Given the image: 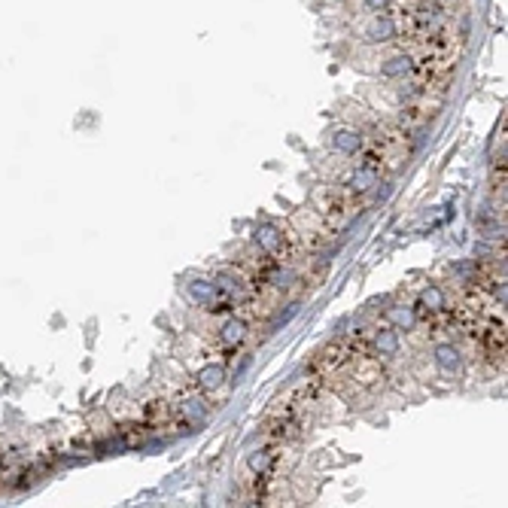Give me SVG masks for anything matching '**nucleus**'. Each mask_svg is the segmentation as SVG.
Returning <instances> with one entry per match:
<instances>
[{
  "mask_svg": "<svg viewBox=\"0 0 508 508\" xmlns=\"http://www.w3.org/2000/svg\"><path fill=\"white\" fill-rule=\"evenodd\" d=\"M420 307H426V311H433V314L448 311V292L438 287V283H426V287L420 289Z\"/></svg>",
  "mask_w": 508,
  "mask_h": 508,
  "instance_id": "obj_10",
  "label": "nucleus"
},
{
  "mask_svg": "<svg viewBox=\"0 0 508 508\" xmlns=\"http://www.w3.org/2000/svg\"><path fill=\"white\" fill-rule=\"evenodd\" d=\"M387 320H390V326L396 329V332H411V329H417V323H420L417 307H411V305L387 307Z\"/></svg>",
  "mask_w": 508,
  "mask_h": 508,
  "instance_id": "obj_9",
  "label": "nucleus"
},
{
  "mask_svg": "<svg viewBox=\"0 0 508 508\" xmlns=\"http://www.w3.org/2000/svg\"><path fill=\"white\" fill-rule=\"evenodd\" d=\"M268 463H271V453H268V451H253L250 457H247L250 472H265Z\"/></svg>",
  "mask_w": 508,
  "mask_h": 508,
  "instance_id": "obj_14",
  "label": "nucleus"
},
{
  "mask_svg": "<svg viewBox=\"0 0 508 508\" xmlns=\"http://www.w3.org/2000/svg\"><path fill=\"white\" fill-rule=\"evenodd\" d=\"M326 143H329V149L332 152H338V156H359L363 152V134H359L356 128H332L329 131V137H326Z\"/></svg>",
  "mask_w": 508,
  "mask_h": 508,
  "instance_id": "obj_3",
  "label": "nucleus"
},
{
  "mask_svg": "<svg viewBox=\"0 0 508 508\" xmlns=\"http://www.w3.org/2000/svg\"><path fill=\"white\" fill-rule=\"evenodd\" d=\"M399 30H402V21L396 19V15L387 12H372L368 15V21L363 25V40L372 43V46H387L399 37Z\"/></svg>",
  "mask_w": 508,
  "mask_h": 508,
  "instance_id": "obj_1",
  "label": "nucleus"
},
{
  "mask_svg": "<svg viewBox=\"0 0 508 508\" xmlns=\"http://www.w3.org/2000/svg\"><path fill=\"white\" fill-rule=\"evenodd\" d=\"M207 411H210V408H207L204 399H198V396H192V399L183 402V417L192 420V423H201L207 417Z\"/></svg>",
  "mask_w": 508,
  "mask_h": 508,
  "instance_id": "obj_13",
  "label": "nucleus"
},
{
  "mask_svg": "<svg viewBox=\"0 0 508 508\" xmlns=\"http://www.w3.org/2000/svg\"><path fill=\"white\" fill-rule=\"evenodd\" d=\"M217 287H219L222 292H235V296H241V292H244L241 280H237V277H232V274H219V277H217Z\"/></svg>",
  "mask_w": 508,
  "mask_h": 508,
  "instance_id": "obj_15",
  "label": "nucleus"
},
{
  "mask_svg": "<svg viewBox=\"0 0 508 508\" xmlns=\"http://www.w3.org/2000/svg\"><path fill=\"white\" fill-rule=\"evenodd\" d=\"M296 314H298V305H289V311H283L280 317H277V326H287V323L296 317Z\"/></svg>",
  "mask_w": 508,
  "mask_h": 508,
  "instance_id": "obj_17",
  "label": "nucleus"
},
{
  "mask_svg": "<svg viewBox=\"0 0 508 508\" xmlns=\"http://www.w3.org/2000/svg\"><path fill=\"white\" fill-rule=\"evenodd\" d=\"M392 3H396V0H363V6L368 12H387Z\"/></svg>",
  "mask_w": 508,
  "mask_h": 508,
  "instance_id": "obj_16",
  "label": "nucleus"
},
{
  "mask_svg": "<svg viewBox=\"0 0 508 508\" xmlns=\"http://www.w3.org/2000/svg\"><path fill=\"white\" fill-rule=\"evenodd\" d=\"M253 244H256L262 253H268V256H280V253L287 250V235H283L274 222H259V226L253 228Z\"/></svg>",
  "mask_w": 508,
  "mask_h": 508,
  "instance_id": "obj_4",
  "label": "nucleus"
},
{
  "mask_svg": "<svg viewBox=\"0 0 508 508\" xmlns=\"http://www.w3.org/2000/svg\"><path fill=\"white\" fill-rule=\"evenodd\" d=\"M219 338H222V344H228V347H241V344L247 341V323H244L241 317H228L219 329Z\"/></svg>",
  "mask_w": 508,
  "mask_h": 508,
  "instance_id": "obj_11",
  "label": "nucleus"
},
{
  "mask_svg": "<svg viewBox=\"0 0 508 508\" xmlns=\"http://www.w3.org/2000/svg\"><path fill=\"white\" fill-rule=\"evenodd\" d=\"M226 378H228L226 365H222V363H210V365H204V368H201V374H198V383H201L204 390L217 392V390L222 387V383H226Z\"/></svg>",
  "mask_w": 508,
  "mask_h": 508,
  "instance_id": "obj_12",
  "label": "nucleus"
},
{
  "mask_svg": "<svg viewBox=\"0 0 508 508\" xmlns=\"http://www.w3.org/2000/svg\"><path fill=\"white\" fill-rule=\"evenodd\" d=\"M444 3H451V0H444Z\"/></svg>",
  "mask_w": 508,
  "mask_h": 508,
  "instance_id": "obj_18",
  "label": "nucleus"
},
{
  "mask_svg": "<svg viewBox=\"0 0 508 508\" xmlns=\"http://www.w3.org/2000/svg\"><path fill=\"white\" fill-rule=\"evenodd\" d=\"M433 359H435V368L442 374H448V378H457V374H463V368H466V356H463V350L457 347V344H435V350H433Z\"/></svg>",
  "mask_w": 508,
  "mask_h": 508,
  "instance_id": "obj_2",
  "label": "nucleus"
},
{
  "mask_svg": "<svg viewBox=\"0 0 508 508\" xmlns=\"http://www.w3.org/2000/svg\"><path fill=\"white\" fill-rule=\"evenodd\" d=\"M372 344H374V353L383 356V359H396L399 353H402V338H399V332L392 326L378 329L374 338H372Z\"/></svg>",
  "mask_w": 508,
  "mask_h": 508,
  "instance_id": "obj_6",
  "label": "nucleus"
},
{
  "mask_svg": "<svg viewBox=\"0 0 508 508\" xmlns=\"http://www.w3.org/2000/svg\"><path fill=\"white\" fill-rule=\"evenodd\" d=\"M347 186H350V192H356V195H365V192H372L374 186H381L378 167H374V165H359L356 171H350Z\"/></svg>",
  "mask_w": 508,
  "mask_h": 508,
  "instance_id": "obj_8",
  "label": "nucleus"
},
{
  "mask_svg": "<svg viewBox=\"0 0 508 508\" xmlns=\"http://www.w3.org/2000/svg\"><path fill=\"white\" fill-rule=\"evenodd\" d=\"M417 71V64H414V55H408V52H392L381 61V76L383 80H405V76H411Z\"/></svg>",
  "mask_w": 508,
  "mask_h": 508,
  "instance_id": "obj_5",
  "label": "nucleus"
},
{
  "mask_svg": "<svg viewBox=\"0 0 508 508\" xmlns=\"http://www.w3.org/2000/svg\"><path fill=\"white\" fill-rule=\"evenodd\" d=\"M186 292L204 307H213L217 305V298H219V287H217V280H210V277H192V280L186 283Z\"/></svg>",
  "mask_w": 508,
  "mask_h": 508,
  "instance_id": "obj_7",
  "label": "nucleus"
}]
</instances>
